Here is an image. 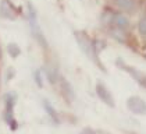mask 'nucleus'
<instances>
[{
    "mask_svg": "<svg viewBox=\"0 0 146 134\" xmlns=\"http://www.w3.org/2000/svg\"><path fill=\"white\" fill-rule=\"evenodd\" d=\"M28 22H29V27H31V31H32V35L35 36V39L38 41V44L40 45L43 49H47V41H46L45 35L42 32L39 24H38V17H36V10L35 7L28 3Z\"/></svg>",
    "mask_w": 146,
    "mask_h": 134,
    "instance_id": "nucleus-1",
    "label": "nucleus"
},
{
    "mask_svg": "<svg viewBox=\"0 0 146 134\" xmlns=\"http://www.w3.org/2000/svg\"><path fill=\"white\" fill-rule=\"evenodd\" d=\"M127 108L131 111V113L138 116H146V102L139 96H129L127 99Z\"/></svg>",
    "mask_w": 146,
    "mask_h": 134,
    "instance_id": "nucleus-2",
    "label": "nucleus"
},
{
    "mask_svg": "<svg viewBox=\"0 0 146 134\" xmlns=\"http://www.w3.org/2000/svg\"><path fill=\"white\" fill-rule=\"evenodd\" d=\"M14 103H15V96L11 95V94H9V95L6 96V115H4V117H6V122L10 124L11 130H15V129H17V122L14 120V116H13Z\"/></svg>",
    "mask_w": 146,
    "mask_h": 134,
    "instance_id": "nucleus-3",
    "label": "nucleus"
},
{
    "mask_svg": "<svg viewBox=\"0 0 146 134\" xmlns=\"http://www.w3.org/2000/svg\"><path fill=\"white\" fill-rule=\"evenodd\" d=\"M96 95L99 96V99L102 102H104L107 106H110V108H114L115 106V103H114V98H113L111 92L109 91V88L106 87V85H103V84H96Z\"/></svg>",
    "mask_w": 146,
    "mask_h": 134,
    "instance_id": "nucleus-4",
    "label": "nucleus"
},
{
    "mask_svg": "<svg viewBox=\"0 0 146 134\" xmlns=\"http://www.w3.org/2000/svg\"><path fill=\"white\" fill-rule=\"evenodd\" d=\"M74 35H75V39H77V42H78L81 50H82L85 55L92 56V42H90V39L88 38V35L85 32H82V31H75Z\"/></svg>",
    "mask_w": 146,
    "mask_h": 134,
    "instance_id": "nucleus-5",
    "label": "nucleus"
},
{
    "mask_svg": "<svg viewBox=\"0 0 146 134\" xmlns=\"http://www.w3.org/2000/svg\"><path fill=\"white\" fill-rule=\"evenodd\" d=\"M118 64L123 67V70H125L127 73H129V74L134 77V80L136 81V82H138V84H139V85H142L143 88H146V74L141 73V71H138V70H135L134 67L124 64L121 60H118Z\"/></svg>",
    "mask_w": 146,
    "mask_h": 134,
    "instance_id": "nucleus-6",
    "label": "nucleus"
},
{
    "mask_svg": "<svg viewBox=\"0 0 146 134\" xmlns=\"http://www.w3.org/2000/svg\"><path fill=\"white\" fill-rule=\"evenodd\" d=\"M0 15L6 20H11L14 21L17 18V13L14 10V7L11 6V3L9 0H1L0 3Z\"/></svg>",
    "mask_w": 146,
    "mask_h": 134,
    "instance_id": "nucleus-7",
    "label": "nucleus"
},
{
    "mask_svg": "<svg viewBox=\"0 0 146 134\" xmlns=\"http://www.w3.org/2000/svg\"><path fill=\"white\" fill-rule=\"evenodd\" d=\"M60 91H61V95H63L68 102L72 100V98H74V89H72L71 84L68 82L66 78H61V80H60Z\"/></svg>",
    "mask_w": 146,
    "mask_h": 134,
    "instance_id": "nucleus-8",
    "label": "nucleus"
},
{
    "mask_svg": "<svg viewBox=\"0 0 146 134\" xmlns=\"http://www.w3.org/2000/svg\"><path fill=\"white\" fill-rule=\"evenodd\" d=\"M113 24L115 25V28H120V29H128V27H129V20H128V17L127 15H124V14H114V18H113Z\"/></svg>",
    "mask_w": 146,
    "mask_h": 134,
    "instance_id": "nucleus-9",
    "label": "nucleus"
},
{
    "mask_svg": "<svg viewBox=\"0 0 146 134\" xmlns=\"http://www.w3.org/2000/svg\"><path fill=\"white\" fill-rule=\"evenodd\" d=\"M43 106H45V111L47 112V115H49V117H50V120L54 123V124H58L60 123V119H58V115H57L56 109L50 105V102H47L45 100V103H43Z\"/></svg>",
    "mask_w": 146,
    "mask_h": 134,
    "instance_id": "nucleus-10",
    "label": "nucleus"
},
{
    "mask_svg": "<svg viewBox=\"0 0 146 134\" xmlns=\"http://www.w3.org/2000/svg\"><path fill=\"white\" fill-rule=\"evenodd\" d=\"M117 6L125 11H134L136 7V0H115Z\"/></svg>",
    "mask_w": 146,
    "mask_h": 134,
    "instance_id": "nucleus-11",
    "label": "nucleus"
},
{
    "mask_svg": "<svg viewBox=\"0 0 146 134\" xmlns=\"http://www.w3.org/2000/svg\"><path fill=\"white\" fill-rule=\"evenodd\" d=\"M45 73H46V77L49 80V82H52V84H54L57 80H58V74H57V70L54 68L53 66H46L45 67Z\"/></svg>",
    "mask_w": 146,
    "mask_h": 134,
    "instance_id": "nucleus-12",
    "label": "nucleus"
},
{
    "mask_svg": "<svg viewBox=\"0 0 146 134\" xmlns=\"http://www.w3.org/2000/svg\"><path fill=\"white\" fill-rule=\"evenodd\" d=\"M110 34H111L113 38L117 39L118 42H121V44H125V42H127V35H125V31H123V29L114 27L111 31H110Z\"/></svg>",
    "mask_w": 146,
    "mask_h": 134,
    "instance_id": "nucleus-13",
    "label": "nucleus"
},
{
    "mask_svg": "<svg viewBox=\"0 0 146 134\" xmlns=\"http://www.w3.org/2000/svg\"><path fill=\"white\" fill-rule=\"evenodd\" d=\"M114 14H115V13H113L111 10H104L103 14H102V22H103L104 25H110V24H113Z\"/></svg>",
    "mask_w": 146,
    "mask_h": 134,
    "instance_id": "nucleus-14",
    "label": "nucleus"
},
{
    "mask_svg": "<svg viewBox=\"0 0 146 134\" xmlns=\"http://www.w3.org/2000/svg\"><path fill=\"white\" fill-rule=\"evenodd\" d=\"M7 52H9V55L11 56L13 59H15L17 56H20V53H21V50H20V48H18L17 44H9L7 45Z\"/></svg>",
    "mask_w": 146,
    "mask_h": 134,
    "instance_id": "nucleus-15",
    "label": "nucleus"
},
{
    "mask_svg": "<svg viewBox=\"0 0 146 134\" xmlns=\"http://www.w3.org/2000/svg\"><path fill=\"white\" fill-rule=\"evenodd\" d=\"M138 31L142 36H146V17H142L138 22Z\"/></svg>",
    "mask_w": 146,
    "mask_h": 134,
    "instance_id": "nucleus-16",
    "label": "nucleus"
},
{
    "mask_svg": "<svg viewBox=\"0 0 146 134\" xmlns=\"http://www.w3.org/2000/svg\"><path fill=\"white\" fill-rule=\"evenodd\" d=\"M35 82L42 88L43 87V81H42V76H40V73L39 71H35Z\"/></svg>",
    "mask_w": 146,
    "mask_h": 134,
    "instance_id": "nucleus-17",
    "label": "nucleus"
},
{
    "mask_svg": "<svg viewBox=\"0 0 146 134\" xmlns=\"http://www.w3.org/2000/svg\"><path fill=\"white\" fill-rule=\"evenodd\" d=\"M79 134H96V133H95V130H92V129H89V127H85Z\"/></svg>",
    "mask_w": 146,
    "mask_h": 134,
    "instance_id": "nucleus-18",
    "label": "nucleus"
},
{
    "mask_svg": "<svg viewBox=\"0 0 146 134\" xmlns=\"http://www.w3.org/2000/svg\"><path fill=\"white\" fill-rule=\"evenodd\" d=\"M98 134H110V133H107V131H103V130H99V131H98Z\"/></svg>",
    "mask_w": 146,
    "mask_h": 134,
    "instance_id": "nucleus-19",
    "label": "nucleus"
},
{
    "mask_svg": "<svg viewBox=\"0 0 146 134\" xmlns=\"http://www.w3.org/2000/svg\"><path fill=\"white\" fill-rule=\"evenodd\" d=\"M0 57H1V49H0Z\"/></svg>",
    "mask_w": 146,
    "mask_h": 134,
    "instance_id": "nucleus-20",
    "label": "nucleus"
}]
</instances>
